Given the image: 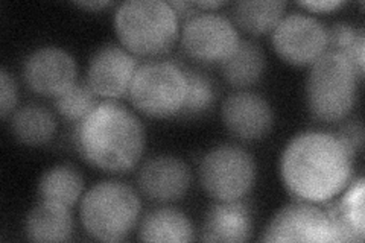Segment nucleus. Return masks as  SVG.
<instances>
[{"instance_id":"obj_2","label":"nucleus","mask_w":365,"mask_h":243,"mask_svg":"<svg viewBox=\"0 0 365 243\" xmlns=\"http://www.w3.org/2000/svg\"><path fill=\"white\" fill-rule=\"evenodd\" d=\"M76 142L87 163L104 172L122 173L139 163L145 131L128 108L106 100L79 123Z\"/></svg>"},{"instance_id":"obj_5","label":"nucleus","mask_w":365,"mask_h":243,"mask_svg":"<svg viewBox=\"0 0 365 243\" xmlns=\"http://www.w3.org/2000/svg\"><path fill=\"white\" fill-rule=\"evenodd\" d=\"M142 202L130 186L119 181H102L81 201L79 219L87 234L101 242H120L135 227Z\"/></svg>"},{"instance_id":"obj_23","label":"nucleus","mask_w":365,"mask_h":243,"mask_svg":"<svg viewBox=\"0 0 365 243\" xmlns=\"http://www.w3.org/2000/svg\"><path fill=\"white\" fill-rule=\"evenodd\" d=\"M98 107L95 91L87 83H76L55 98V108L64 119L81 123Z\"/></svg>"},{"instance_id":"obj_3","label":"nucleus","mask_w":365,"mask_h":243,"mask_svg":"<svg viewBox=\"0 0 365 243\" xmlns=\"http://www.w3.org/2000/svg\"><path fill=\"white\" fill-rule=\"evenodd\" d=\"M180 19L163 0H128L114 14V29L134 56L154 58L173 49L180 33Z\"/></svg>"},{"instance_id":"obj_17","label":"nucleus","mask_w":365,"mask_h":243,"mask_svg":"<svg viewBox=\"0 0 365 243\" xmlns=\"http://www.w3.org/2000/svg\"><path fill=\"white\" fill-rule=\"evenodd\" d=\"M344 189L341 200L326 210L341 236V242H362L364 231V180L359 178Z\"/></svg>"},{"instance_id":"obj_6","label":"nucleus","mask_w":365,"mask_h":243,"mask_svg":"<svg viewBox=\"0 0 365 243\" xmlns=\"http://www.w3.org/2000/svg\"><path fill=\"white\" fill-rule=\"evenodd\" d=\"M186 88V73L181 67L153 61L137 68L128 95L135 110L150 118L165 119L181 113Z\"/></svg>"},{"instance_id":"obj_29","label":"nucleus","mask_w":365,"mask_h":243,"mask_svg":"<svg viewBox=\"0 0 365 243\" xmlns=\"http://www.w3.org/2000/svg\"><path fill=\"white\" fill-rule=\"evenodd\" d=\"M170 5V8L174 9V13L177 14L178 19H185L189 20L193 16L197 14V6L195 2H186V0H180V2H168Z\"/></svg>"},{"instance_id":"obj_15","label":"nucleus","mask_w":365,"mask_h":243,"mask_svg":"<svg viewBox=\"0 0 365 243\" xmlns=\"http://www.w3.org/2000/svg\"><path fill=\"white\" fill-rule=\"evenodd\" d=\"M253 234V217L247 204L218 201L204 217L201 240L204 242H247Z\"/></svg>"},{"instance_id":"obj_8","label":"nucleus","mask_w":365,"mask_h":243,"mask_svg":"<svg viewBox=\"0 0 365 243\" xmlns=\"http://www.w3.org/2000/svg\"><path fill=\"white\" fill-rule=\"evenodd\" d=\"M264 242H341L329 216L314 202L297 200L284 205L264 231Z\"/></svg>"},{"instance_id":"obj_11","label":"nucleus","mask_w":365,"mask_h":243,"mask_svg":"<svg viewBox=\"0 0 365 243\" xmlns=\"http://www.w3.org/2000/svg\"><path fill=\"white\" fill-rule=\"evenodd\" d=\"M75 58L56 46L31 52L23 63V81L38 95L56 98L76 83Z\"/></svg>"},{"instance_id":"obj_30","label":"nucleus","mask_w":365,"mask_h":243,"mask_svg":"<svg viewBox=\"0 0 365 243\" xmlns=\"http://www.w3.org/2000/svg\"><path fill=\"white\" fill-rule=\"evenodd\" d=\"M76 5L84 9H102L111 6L113 2H110V0H93V2H76Z\"/></svg>"},{"instance_id":"obj_20","label":"nucleus","mask_w":365,"mask_h":243,"mask_svg":"<svg viewBox=\"0 0 365 243\" xmlns=\"http://www.w3.org/2000/svg\"><path fill=\"white\" fill-rule=\"evenodd\" d=\"M84 190V180L73 166L58 165L46 170L38 181L41 201L73 207Z\"/></svg>"},{"instance_id":"obj_16","label":"nucleus","mask_w":365,"mask_h":243,"mask_svg":"<svg viewBox=\"0 0 365 243\" xmlns=\"http://www.w3.org/2000/svg\"><path fill=\"white\" fill-rule=\"evenodd\" d=\"M25 233L32 242L68 240L73 233L71 208L49 201H41L26 216Z\"/></svg>"},{"instance_id":"obj_7","label":"nucleus","mask_w":365,"mask_h":243,"mask_svg":"<svg viewBox=\"0 0 365 243\" xmlns=\"http://www.w3.org/2000/svg\"><path fill=\"white\" fill-rule=\"evenodd\" d=\"M200 182L216 201H239L251 190L256 163L245 149L233 145L212 148L201 158Z\"/></svg>"},{"instance_id":"obj_18","label":"nucleus","mask_w":365,"mask_h":243,"mask_svg":"<svg viewBox=\"0 0 365 243\" xmlns=\"http://www.w3.org/2000/svg\"><path fill=\"white\" fill-rule=\"evenodd\" d=\"M220 66L228 84L236 88H247L256 84L264 75L265 55L255 41L241 40L236 51Z\"/></svg>"},{"instance_id":"obj_12","label":"nucleus","mask_w":365,"mask_h":243,"mask_svg":"<svg viewBox=\"0 0 365 243\" xmlns=\"http://www.w3.org/2000/svg\"><path fill=\"white\" fill-rule=\"evenodd\" d=\"M139 67L137 58L122 46L106 44L90 58L86 83L96 96L118 99L128 93Z\"/></svg>"},{"instance_id":"obj_14","label":"nucleus","mask_w":365,"mask_h":243,"mask_svg":"<svg viewBox=\"0 0 365 243\" xmlns=\"http://www.w3.org/2000/svg\"><path fill=\"white\" fill-rule=\"evenodd\" d=\"M190 169L174 155H157L146 161L137 175L142 193L155 202H173L190 187Z\"/></svg>"},{"instance_id":"obj_19","label":"nucleus","mask_w":365,"mask_h":243,"mask_svg":"<svg viewBox=\"0 0 365 243\" xmlns=\"http://www.w3.org/2000/svg\"><path fill=\"white\" fill-rule=\"evenodd\" d=\"M139 239L143 242L185 243L193 239V228L189 217L175 208H155L142 219Z\"/></svg>"},{"instance_id":"obj_10","label":"nucleus","mask_w":365,"mask_h":243,"mask_svg":"<svg viewBox=\"0 0 365 243\" xmlns=\"http://www.w3.org/2000/svg\"><path fill=\"white\" fill-rule=\"evenodd\" d=\"M272 48L284 63L312 66L327 48V29L312 16L294 13L283 16L272 31Z\"/></svg>"},{"instance_id":"obj_24","label":"nucleus","mask_w":365,"mask_h":243,"mask_svg":"<svg viewBox=\"0 0 365 243\" xmlns=\"http://www.w3.org/2000/svg\"><path fill=\"white\" fill-rule=\"evenodd\" d=\"M187 88L185 105L180 114L193 118L210 110L215 102V88L207 76L195 71H185Z\"/></svg>"},{"instance_id":"obj_28","label":"nucleus","mask_w":365,"mask_h":243,"mask_svg":"<svg viewBox=\"0 0 365 243\" xmlns=\"http://www.w3.org/2000/svg\"><path fill=\"white\" fill-rule=\"evenodd\" d=\"M300 6L304 9L311 11V13H332V11L342 8L346 5V2H339V0H322V2H299Z\"/></svg>"},{"instance_id":"obj_13","label":"nucleus","mask_w":365,"mask_h":243,"mask_svg":"<svg viewBox=\"0 0 365 243\" xmlns=\"http://www.w3.org/2000/svg\"><path fill=\"white\" fill-rule=\"evenodd\" d=\"M227 131L241 140H259L272 128L274 115L267 99L248 90L228 96L221 108Z\"/></svg>"},{"instance_id":"obj_1","label":"nucleus","mask_w":365,"mask_h":243,"mask_svg":"<svg viewBox=\"0 0 365 243\" xmlns=\"http://www.w3.org/2000/svg\"><path fill=\"white\" fill-rule=\"evenodd\" d=\"M353 158L336 134L304 131L295 135L283 150L282 180L297 200L327 202L347 189Z\"/></svg>"},{"instance_id":"obj_21","label":"nucleus","mask_w":365,"mask_h":243,"mask_svg":"<svg viewBox=\"0 0 365 243\" xmlns=\"http://www.w3.org/2000/svg\"><path fill=\"white\" fill-rule=\"evenodd\" d=\"M11 131L23 145L41 146L53 137L56 122L46 108L40 105H25L13 113Z\"/></svg>"},{"instance_id":"obj_9","label":"nucleus","mask_w":365,"mask_h":243,"mask_svg":"<svg viewBox=\"0 0 365 243\" xmlns=\"http://www.w3.org/2000/svg\"><path fill=\"white\" fill-rule=\"evenodd\" d=\"M241 43L232 20L215 13L195 14L186 20L181 32V46L192 60L205 64H221Z\"/></svg>"},{"instance_id":"obj_4","label":"nucleus","mask_w":365,"mask_h":243,"mask_svg":"<svg viewBox=\"0 0 365 243\" xmlns=\"http://www.w3.org/2000/svg\"><path fill=\"white\" fill-rule=\"evenodd\" d=\"M359 79L344 55L327 51L319 56L306 84L307 107L314 118L327 123L344 120L355 107Z\"/></svg>"},{"instance_id":"obj_31","label":"nucleus","mask_w":365,"mask_h":243,"mask_svg":"<svg viewBox=\"0 0 365 243\" xmlns=\"http://www.w3.org/2000/svg\"><path fill=\"white\" fill-rule=\"evenodd\" d=\"M224 5H225V2H220V0H216V2H195L197 9H204V11H207V13H210V11H213V9H218Z\"/></svg>"},{"instance_id":"obj_22","label":"nucleus","mask_w":365,"mask_h":243,"mask_svg":"<svg viewBox=\"0 0 365 243\" xmlns=\"http://www.w3.org/2000/svg\"><path fill=\"white\" fill-rule=\"evenodd\" d=\"M287 4L271 0H251L237 2L233 6V20L236 25L251 36L272 32L283 19Z\"/></svg>"},{"instance_id":"obj_27","label":"nucleus","mask_w":365,"mask_h":243,"mask_svg":"<svg viewBox=\"0 0 365 243\" xmlns=\"http://www.w3.org/2000/svg\"><path fill=\"white\" fill-rule=\"evenodd\" d=\"M341 142L347 146V149L351 152L353 157H356V154L362 149V142H364V131L361 123H349L336 134Z\"/></svg>"},{"instance_id":"obj_26","label":"nucleus","mask_w":365,"mask_h":243,"mask_svg":"<svg viewBox=\"0 0 365 243\" xmlns=\"http://www.w3.org/2000/svg\"><path fill=\"white\" fill-rule=\"evenodd\" d=\"M17 105V86L16 81L8 73L6 68L0 71V114L6 119L13 114Z\"/></svg>"},{"instance_id":"obj_25","label":"nucleus","mask_w":365,"mask_h":243,"mask_svg":"<svg viewBox=\"0 0 365 243\" xmlns=\"http://www.w3.org/2000/svg\"><path fill=\"white\" fill-rule=\"evenodd\" d=\"M361 32L362 29L351 26L346 21L335 23V25L327 29V48H330L329 51H334L346 56Z\"/></svg>"}]
</instances>
